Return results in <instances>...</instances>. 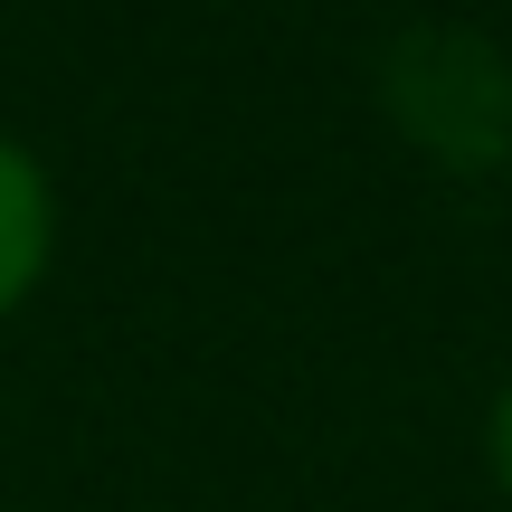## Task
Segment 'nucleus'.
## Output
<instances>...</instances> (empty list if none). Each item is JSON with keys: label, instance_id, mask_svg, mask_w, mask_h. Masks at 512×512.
Returning a JSON list of instances; mask_svg holds the SVG:
<instances>
[{"label": "nucleus", "instance_id": "obj_1", "mask_svg": "<svg viewBox=\"0 0 512 512\" xmlns=\"http://www.w3.org/2000/svg\"><path fill=\"white\" fill-rule=\"evenodd\" d=\"M484 67H494L484 38H456V29L399 38L389 48V105H399V124L427 152H446V162H494L512 143V86L465 95V76H484Z\"/></svg>", "mask_w": 512, "mask_h": 512}, {"label": "nucleus", "instance_id": "obj_2", "mask_svg": "<svg viewBox=\"0 0 512 512\" xmlns=\"http://www.w3.org/2000/svg\"><path fill=\"white\" fill-rule=\"evenodd\" d=\"M48 256H57V190L38 171V152L0 133V313H19L38 294Z\"/></svg>", "mask_w": 512, "mask_h": 512}, {"label": "nucleus", "instance_id": "obj_3", "mask_svg": "<svg viewBox=\"0 0 512 512\" xmlns=\"http://www.w3.org/2000/svg\"><path fill=\"white\" fill-rule=\"evenodd\" d=\"M484 456H494V484L512 494V380H503V399H494V427H484Z\"/></svg>", "mask_w": 512, "mask_h": 512}]
</instances>
